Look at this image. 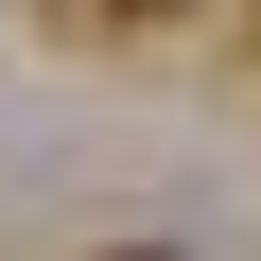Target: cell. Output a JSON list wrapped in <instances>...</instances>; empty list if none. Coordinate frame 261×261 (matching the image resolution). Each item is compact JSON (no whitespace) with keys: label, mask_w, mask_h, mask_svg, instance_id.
Here are the masks:
<instances>
[{"label":"cell","mask_w":261,"mask_h":261,"mask_svg":"<svg viewBox=\"0 0 261 261\" xmlns=\"http://www.w3.org/2000/svg\"><path fill=\"white\" fill-rule=\"evenodd\" d=\"M105 261H157V244H105Z\"/></svg>","instance_id":"2"},{"label":"cell","mask_w":261,"mask_h":261,"mask_svg":"<svg viewBox=\"0 0 261 261\" xmlns=\"http://www.w3.org/2000/svg\"><path fill=\"white\" fill-rule=\"evenodd\" d=\"M87 18H174V0H87Z\"/></svg>","instance_id":"1"}]
</instances>
